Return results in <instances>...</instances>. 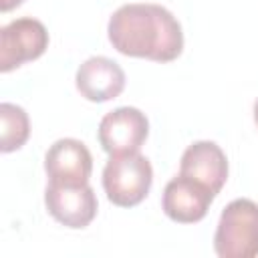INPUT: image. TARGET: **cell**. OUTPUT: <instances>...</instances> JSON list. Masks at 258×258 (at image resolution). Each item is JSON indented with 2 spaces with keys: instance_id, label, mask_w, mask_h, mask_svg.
<instances>
[{
  "instance_id": "6da1fadb",
  "label": "cell",
  "mask_w": 258,
  "mask_h": 258,
  "mask_svg": "<svg viewBox=\"0 0 258 258\" xmlns=\"http://www.w3.org/2000/svg\"><path fill=\"white\" fill-rule=\"evenodd\" d=\"M109 42L125 56L171 62L183 50L179 20L161 4L131 2L119 6L109 18Z\"/></svg>"
},
{
  "instance_id": "7a4b0ae2",
  "label": "cell",
  "mask_w": 258,
  "mask_h": 258,
  "mask_svg": "<svg viewBox=\"0 0 258 258\" xmlns=\"http://www.w3.org/2000/svg\"><path fill=\"white\" fill-rule=\"evenodd\" d=\"M214 250L220 258L258 256V204L248 198L232 200L220 214L214 234Z\"/></svg>"
},
{
  "instance_id": "3957f363",
  "label": "cell",
  "mask_w": 258,
  "mask_h": 258,
  "mask_svg": "<svg viewBox=\"0 0 258 258\" xmlns=\"http://www.w3.org/2000/svg\"><path fill=\"white\" fill-rule=\"evenodd\" d=\"M153 181V169L139 151L111 155L103 169V189L119 208H133L141 204Z\"/></svg>"
},
{
  "instance_id": "277c9868",
  "label": "cell",
  "mask_w": 258,
  "mask_h": 258,
  "mask_svg": "<svg viewBox=\"0 0 258 258\" xmlns=\"http://www.w3.org/2000/svg\"><path fill=\"white\" fill-rule=\"evenodd\" d=\"M48 48L46 26L30 16L16 18L0 30V73H10L24 62L36 60Z\"/></svg>"
},
{
  "instance_id": "5b68a950",
  "label": "cell",
  "mask_w": 258,
  "mask_h": 258,
  "mask_svg": "<svg viewBox=\"0 0 258 258\" xmlns=\"http://www.w3.org/2000/svg\"><path fill=\"white\" fill-rule=\"evenodd\" d=\"M149 133L145 113L135 107H119L109 111L99 123V143L109 155L139 151Z\"/></svg>"
},
{
  "instance_id": "8992f818",
  "label": "cell",
  "mask_w": 258,
  "mask_h": 258,
  "mask_svg": "<svg viewBox=\"0 0 258 258\" xmlns=\"http://www.w3.org/2000/svg\"><path fill=\"white\" fill-rule=\"evenodd\" d=\"M44 204L48 214L62 226L79 230L87 228L97 216V196L89 183L58 185L50 183L44 189Z\"/></svg>"
},
{
  "instance_id": "52a82bcc",
  "label": "cell",
  "mask_w": 258,
  "mask_h": 258,
  "mask_svg": "<svg viewBox=\"0 0 258 258\" xmlns=\"http://www.w3.org/2000/svg\"><path fill=\"white\" fill-rule=\"evenodd\" d=\"M44 171L50 183L85 185L93 171V155L83 141L62 137L48 147L44 155Z\"/></svg>"
},
{
  "instance_id": "ba28073f",
  "label": "cell",
  "mask_w": 258,
  "mask_h": 258,
  "mask_svg": "<svg viewBox=\"0 0 258 258\" xmlns=\"http://www.w3.org/2000/svg\"><path fill=\"white\" fill-rule=\"evenodd\" d=\"M179 175H185V177L202 183L214 196H218L228 179L226 153L214 141H206V139L196 141L181 155Z\"/></svg>"
},
{
  "instance_id": "9c48e42d",
  "label": "cell",
  "mask_w": 258,
  "mask_h": 258,
  "mask_svg": "<svg viewBox=\"0 0 258 258\" xmlns=\"http://www.w3.org/2000/svg\"><path fill=\"white\" fill-rule=\"evenodd\" d=\"M216 196L204 187L202 183L185 177L175 175L167 181L161 198V208L165 216L179 224H196L206 214Z\"/></svg>"
},
{
  "instance_id": "30bf717a",
  "label": "cell",
  "mask_w": 258,
  "mask_h": 258,
  "mask_svg": "<svg viewBox=\"0 0 258 258\" xmlns=\"http://www.w3.org/2000/svg\"><path fill=\"white\" fill-rule=\"evenodd\" d=\"M125 71L119 62L107 56L87 58L75 75V85L81 97L91 103H105L117 99L125 89Z\"/></svg>"
},
{
  "instance_id": "8fae6325",
  "label": "cell",
  "mask_w": 258,
  "mask_h": 258,
  "mask_svg": "<svg viewBox=\"0 0 258 258\" xmlns=\"http://www.w3.org/2000/svg\"><path fill=\"white\" fill-rule=\"evenodd\" d=\"M30 135V121L22 107L14 103L0 105V149L10 153L20 149Z\"/></svg>"
},
{
  "instance_id": "7c38bea8",
  "label": "cell",
  "mask_w": 258,
  "mask_h": 258,
  "mask_svg": "<svg viewBox=\"0 0 258 258\" xmlns=\"http://www.w3.org/2000/svg\"><path fill=\"white\" fill-rule=\"evenodd\" d=\"M24 0H0V10L2 12H10L12 8H16V6H20Z\"/></svg>"
},
{
  "instance_id": "4fadbf2b",
  "label": "cell",
  "mask_w": 258,
  "mask_h": 258,
  "mask_svg": "<svg viewBox=\"0 0 258 258\" xmlns=\"http://www.w3.org/2000/svg\"><path fill=\"white\" fill-rule=\"evenodd\" d=\"M254 121H256V125H258V99H256V103H254Z\"/></svg>"
}]
</instances>
